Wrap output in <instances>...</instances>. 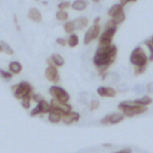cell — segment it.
I'll use <instances>...</instances> for the list:
<instances>
[{"label": "cell", "instance_id": "cell-30", "mask_svg": "<svg viewBox=\"0 0 153 153\" xmlns=\"http://www.w3.org/2000/svg\"><path fill=\"white\" fill-rule=\"evenodd\" d=\"M71 6H72V4H71L69 1H62V2H60V4L57 5L59 10H62V11H66V8H68V7H71Z\"/></svg>", "mask_w": 153, "mask_h": 153}, {"label": "cell", "instance_id": "cell-1", "mask_svg": "<svg viewBox=\"0 0 153 153\" xmlns=\"http://www.w3.org/2000/svg\"><path fill=\"white\" fill-rule=\"evenodd\" d=\"M116 55H110V54H94L93 56V63L98 68L99 73H104L108 67L115 61Z\"/></svg>", "mask_w": 153, "mask_h": 153}, {"label": "cell", "instance_id": "cell-31", "mask_svg": "<svg viewBox=\"0 0 153 153\" xmlns=\"http://www.w3.org/2000/svg\"><path fill=\"white\" fill-rule=\"evenodd\" d=\"M98 108H99V102H98L97 99L91 100V103H90V110L93 111V110H97Z\"/></svg>", "mask_w": 153, "mask_h": 153}, {"label": "cell", "instance_id": "cell-17", "mask_svg": "<svg viewBox=\"0 0 153 153\" xmlns=\"http://www.w3.org/2000/svg\"><path fill=\"white\" fill-rule=\"evenodd\" d=\"M8 72L12 74H19L22 72V65L18 61H12L8 65Z\"/></svg>", "mask_w": 153, "mask_h": 153}, {"label": "cell", "instance_id": "cell-38", "mask_svg": "<svg viewBox=\"0 0 153 153\" xmlns=\"http://www.w3.org/2000/svg\"><path fill=\"white\" fill-rule=\"evenodd\" d=\"M1 51H2V49H1V47H0V53H1Z\"/></svg>", "mask_w": 153, "mask_h": 153}, {"label": "cell", "instance_id": "cell-24", "mask_svg": "<svg viewBox=\"0 0 153 153\" xmlns=\"http://www.w3.org/2000/svg\"><path fill=\"white\" fill-rule=\"evenodd\" d=\"M0 47H1V49H2V51H4L5 54H7V55H13V53H14L13 49H12L6 42H2V41H1V42H0Z\"/></svg>", "mask_w": 153, "mask_h": 153}, {"label": "cell", "instance_id": "cell-34", "mask_svg": "<svg viewBox=\"0 0 153 153\" xmlns=\"http://www.w3.org/2000/svg\"><path fill=\"white\" fill-rule=\"evenodd\" d=\"M115 153H131V149L130 148H123V149H120Z\"/></svg>", "mask_w": 153, "mask_h": 153}, {"label": "cell", "instance_id": "cell-10", "mask_svg": "<svg viewBox=\"0 0 153 153\" xmlns=\"http://www.w3.org/2000/svg\"><path fill=\"white\" fill-rule=\"evenodd\" d=\"M44 75H45V79L53 84H56L59 82L60 80V74H59V71H57V67L51 65V66H48L45 68V72H44Z\"/></svg>", "mask_w": 153, "mask_h": 153}, {"label": "cell", "instance_id": "cell-21", "mask_svg": "<svg viewBox=\"0 0 153 153\" xmlns=\"http://www.w3.org/2000/svg\"><path fill=\"white\" fill-rule=\"evenodd\" d=\"M135 103L139 106H147V105H149L152 103V98L149 96H143V97H141L139 99H135Z\"/></svg>", "mask_w": 153, "mask_h": 153}, {"label": "cell", "instance_id": "cell-20", "mask_svg": "<svg viewBox=\"0 0 153 153\" xmlns=\"http://www.w3.org/2000/svg\"><path fill=\"white\" fill-rule=\"evenodd\" d=\"M50 60H51L53 65L56 66V67L63 66V63H65V60H63V57H62L60 54H53V55L50 56Z\"/></svg>", "mask_w": 153, "mask_h": 153}, {"label": "cell", "instance_id": "cell-3", "mask_svg": "<svg viewBox=\"0 0 153 153\" xmlns=\"http://www.w3.org/2000/svg\"><path fill=\"white\" fill-rule=\"evenodd\" d=\"M13 92H14V97L17 99H23L25 97H31L32 94V86L30 82L27 81H22L18 85H16L13 87Z\"/></svg>", "mask_w": 153, "mask_h": 153}, {"label": "cell", "instance_id": "cell-8", "mask_svg": "<svg viewBox=\"0 0 153 153\" xmlns=\"http://www.w3.org/2000/svg\"><path fill=\"white\" fill-rule=\"evenodd\" d=\"M50 111V105L45 99H41L38 103H36V106L33 108V110H31L30 116H37L38 114H48Z\"/></svg>", "mask_w": 153, "mask_h": 153}, {"label": "cell", "instance_id": "cell-23", "mask_svg": "<svg viewBox=\"0 0 153 153\" xmlns=\"http://www.w3.org/2000/svg\"><path fill=\"white\" fill-rule=\"evenodd\" d=\"M78 43H79V36L75 35V33H72V35L68 37V39H67V44H68L69 47H76Z\"/></svg>", "mask_w": 153, "mask_h": 153}, {"label": "cell", "instance_id": "cell-6", "mask_svg": "<svg viewBox=\"0 0 153 153\" xmlns=\"http://www.w3.org/2000/svg\"><path fill=\"white\" fill-rule=\"evenodd\" d=\"M117 31V27H110L105 29V31L99 36V45L98 47H109L111 45L112 38Z\"/></svg>", "mask_w": 153, "mask_h": 153}, {"label": "cell", "instance_id": "cell-25", "mask_svg": "<svg viewBox=\"0 0 153 153\" xmlns=\"http://www.w3.org/2000/svg\"><path fill=\"white\" fill-rule=\"evenodd\" d=\"M55 17H56V19H57V20H62V22H65V20H67V19H68V13H67L66 11L59 10V11L56 12Z\"/></svg>", "mask_w": 153, "mask_h": 153}, {"label": "cell", "instance_id": "cell-5", "mask_svg": "<svg viewBox=\"0 0 153 153\" xmlns=\"http://www.w3.org/2000/svg\"><path fill=\"white\" fill-rule=\"evenodd\" d=\"M49 93L51 94L53 99H55L60 103H68V100L71 98L68 92L66 90H63L62 87H60V86H50Z\"/></svg>", "mask_w": 153, "mask_h": 153}, {"label": "cell", "instance_id": "cell-33", "mask_svg": "<svg viewBox=\"0 0 153 153\" xmlns=\"http://www.w3.org/2000/svg\"><path fill=\"white\" fill-rule=\"evenodd\" d=\"M56 42H57V44H60V45H62V47L67 44V39H66V38H61V37H60V38H57V39H56Z\"/></svg>", "mask_w": 153, "mask_h": 153}, {"label": "cell", "instance_id": "cell-29", "mask_svg": "<svg viewBox=\"0 0 153 153\" xmlns=\"http://www.w3.org/2000/svg\"><path fill=\"white\" fill-rule=\"evenodd\" d=\"M30 105H31V97H25L22 99V106L24 109H30Z\"/></svg>", "mask_w": 153, "mask_h": 153}, {"label": "cell", "instance_id": "cell-9", "mask_svg": "<svg viewBox=\"0 0 153 153\" xmlns=\"http://www.w3.org/2000/svg\"><path fill=\"white\" fill-rule=\"evenodd\" d=\"M49 105H50V110H56V111L61 112L62 115L72 111V105H69L68 103H60L55 99H51Z\"/></svg>", "mask_w": 153, "mask_h": 153}, {"label": "cell", "instance_id": "cell-37", "mask_svg": "<svg viewBox=\"0 0 153 153\" xmlns=\"http://www.w3.org/2000/svg\"><path fill=\"white\" fill-rule=\"evenodd\" d=\"M92 1H93V2H99L100 0H92Z\"/></svg>", "mask_w": 153, "mask_h": 153}, {"label": "cell", "instance_id": "cell-13", "mask_svg": "<svg viewBox=\"0 0 153 153\" xmlns=\"http://www.w3.org/2000/svg\"><path fill=\"white\" fill-rule=\"evenodd\" d=\"M97 93L100 97H111L114 98L116 96V90L110 86H99L97 88Z\"/></svg>", "mask_w": 153, "mask_h": 153}, {"label": "cell", "instance_id": "cell-35", "mask_svg": "<svg viewBox=\"0 0 153 153\" xmlns=\"http://www.w3.org/2000/svg\"><path fill=\"white\" fill-rule=\"evenodd\" d=\"M129 1H136V0H120V5H121L122 7H124Z\"/></svg>", "mask_w": 153, "mask_h": 153}, {"label": "cell", "instance_id": "cell-36", "mask_svg": "<svg viewBox=\"0 0 153 153\" xmlns=\"http://www.w3.org/2000/svg\"><path fill=\"white\" fill-rule=\"evenodd\" d=\"M147 90H148V92H149V93H153V82H151V84L148 85Z\"/></svg>", "mask_w": 153, "mask_h": 153}, {"label": "cell", "instance_id": "cell-28", "mask_svg": "<svg viewBox=\"0 0 153 153\" xmlns=\"http://www.w3.org/2000/svg\"><path fill=\"white\" fill-rule=\"evenodd\" d=\"M0 76L4 79V80H6V81H8V80H11L12 79V76H13V74L12 73H10V72H7V71H4V69H0Z\"/></svg>", "mask_w": 153, "mask_h": 153}, {"label": "cell", "instance_id": "cell-39", "mask_svg": "<svg viewBox=\"0 0 153 153\" xmlns=\"http://www.w3.org/2000/svg\"><path fill=\"white\" fill-rule=\"evenodd\" d=\"M151 41H152V42H153V36H152V38H151Z\"/></svg>", "mask_w": 153, "mask_h": 153}, {"label": "cell", "instance_id": "cell-2", "mask_svg": "<svg viewBox=\"0 0 153 153\" xmlns=\"http://www.w3.org/2000/svg\"><path fill=\"white\" fill-rule=\"evenodd\" d=\"M129 61L135 67H146L147 62H148V56L146 55L145 50L141 47H136L131 51V54L129 56Z\"/></svg>", "mask_w": 153, "mask_h": 153}, {"label": "cell", "instance_id": "cell-4", "mask_svg": "<svg viewBox=\"0 0 153 153\" xmlns=\"http://www.w3.org/2000/svg\"><path fill=\"white\" fill-rule=\"evenodd\" d=\"M99 32H100V25H99V18L97 17L93 22V25L86 31L85 36H84V44H88L91 43L93 39L99 37Z\"/></svg>", "mask_w": 153, "mask_h": 153}, {"label": "cell", "instance_id": "cell-18", "mask_svg": "<svg viewBox=\"0 0 153 153\" xmlns=\"http://www.w3.org/2000/svg\"><path fill=\"white\" fill-rule=\"evenodd\" d=\"M87 7V1L86 0H75L72 4V8L75 11H82Z\"/></svg>", "mask_w": 153, "mask_h": 153}, {"label": "cell", "instance_id": "cell-15", "mask_svg": "<svg viewBox=\"0 0 153 153\" xmlns=\"http://www.w3.org/2000/svg\"><path fill=\"white\" fill-rule=\"evenodd\" d=\"M61 117H62V114L59 112V111H56V110H50L48 112V120L51 123H59V122H61Z\"/></svg>", "mask_w": 153, "mask_h": 153}, {"label": "cell", "instance_id": "cell-26", "mask_svg": "<svg viewBox=\"0 0 153 153\" xmlns=\"http://www.w3.org/2000/svg\"><path fill=\"white\" fill-rule=\"evenodd\" d=\"M63 29H65V31L67 32V33H69V35H72L73 33V31L75 30V27H74V24H73V22H66L65 23V25H63Z\"/></svg>", "mask_w": 153, "mask_h": 153}, {"label": "cell", "instance_id": "cell-22", "mask_svg": "<svg viewBox=\"0 0 153 153\" xmlns=\"http://www.w3.org/2000/svg\"><path fill=\"white\" fill-rule=\"evenodd\" d=\"M122 11H123V7H122L120 4H116V5H114V6L110 7V10L108 11V14H109L110 17H112V16H115V14L122 12Z\"/></svg>", "mask_w": 153, "mask_h": 153}, {"label": "cell", "instance_id": "cell-14", "mask_svg": "<svg viewBox=\"0 0 153 153\" xmlns=\"http://www.w3.org/2000/svg\"><path fill=\"white\" fill-rule=\"evenodd\" d=\"M73 24H74L75 30H82L88 25V19L86 17H81V18H78V19L73 20Z\"/></svg>", "mask_w": 153, "mask_h": 153}, {"label": "cell", "instance_id": "cell-27", "mask_svg": "<svg viewBox=\"0 0 153 153\" xmlns=\"http://www.w3.org/2000/svg\"><path fill=\"white\" fill-rule=\"evenodd\" d=\"M143 43H145V45H147V48L149 50V57H148V60L149 61H153V42L149 39V41H145Z\"/></svg>", "mask_w": 153, "mask_h": 153}, {"label": "cell", "instance_id": "cell-32", "mask_svg": "<svg viewBox=\"0 0 153 153\" xmlns=\"http://www.w3.org/2000/svg\"><path fill=\"white\" fill-rule=\"evenodd\" d=\"M145 71H146V67H135V68H134V74H135V75L142 74Z\"/></svg>", "mask_w": 153, "mask_h": 153}, {"label": "cell", "instance_id": "cell-19", "mask_svg": "<svg viewBox=\"0 0 153 153\" xmlns=\"http://www.w3.org/2000/svg\"><path fill=\"white\" fill-rule=\"evenodd\" d=\"M124 19H126V14H124V12L122 11V12H120V13H117V14L112 16L110 20L112 22V24H114L115 26H117V25H118V24H121Z\"/></svg>", "mask_w": 153, "mask_h": 153}, {"label": "cell", "instance_id": "cell-7", "mask_svg": "<svg viewBox=\"0 0 153 153\" xmlns=\"http://www.w3.org/2000/svg\"><path fill=\"white\" fill-rule=\"evenodd\" d=\"M123 116L127 117H133L140 114H143L147 111V106H118Z\"/></svg>", "mask_w": 153, "mask_h": 153}, {"label": "cell", "instance_id": "cell-16", "mask_svg": "<svg viewBox=\"0 0 153 153\" xmlns=\"http://www.w3.org/2000/svg\"><path fill=\"white\" fill-rule=\"evenodd\" d=\"M27 17L29 19H31L32 22L35 23H39L42 20V16H41V12L37 10V8H31L27 13Z\"/></svg>", "mask_w": 153, "mask_h": 153}, {"label": "cell", "instance_id": "cell-12", "mask_svg": "<svg viewBox=\"0 0 153 153\" xmlns=\"http://www.w3.org/2000/svg\"><path fill=\"white\" fill-rule=\"evenodd\" d=\"M79 118H80V114H79V112L71 111V112H68V114L62 115L61 121H62L65 124H72L73 122H78Z\"/></svg>", "mask_w": 153, "mask_h": 153}, {"label": "cell", "instance_id": "cell-11", "mask_svg": "<svg viewBox=\"0 0 153 153\" xmlns=\"http://www.w3.org/2000/svg\"><path fill=\"white\" fill-rule=\"evenodd\" d=\"M124 120V116L122 112H114L111 115H106L100 120L102 124H117Z\"/></svg>", "mask_w": 153, "mask_h": 153}]
</instances>
